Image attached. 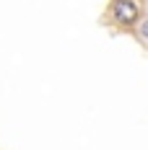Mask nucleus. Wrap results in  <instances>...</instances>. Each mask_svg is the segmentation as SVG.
<instances>
[{"mask_svg": "<svg viewBox=\"0 0 148 150\" xmlns=\"http://www.w3.org/2000/svg\"><path fill=\"white\" fill-rule=\"evenodd\" d=\"M109 13H112V21L119 29H133L140 21V8L135 5V0H112Z\"/></svg>", "mask_w": 148, "mask_h": 150, "instance_id": "1", "label": "nucleus"}, {"mask_svg": "<svg viewBox=\"0 0 148 150\" xmlns=\"http://www.w3.org/2000/svg\"><path fill=\"white\" fill-rule=\"evenodd\" d=\"M138 36H140L143 42H148V18H146V21H140V26H138Z\"/></svg>", "mask_w": 148, "mask_h": 150, "instance_id": "2", "label": "nucleus"}]
</instances>
